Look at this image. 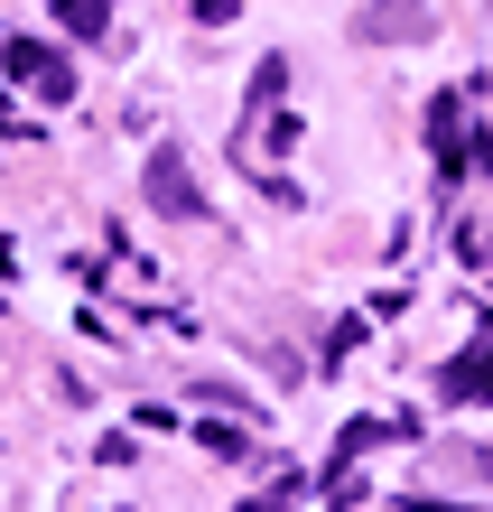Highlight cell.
<instances>
[{
  "label": "cell",
  "instance_id": "cell-1",
  "mask_svg": "<svg viewBox=\"0 0 493 512\" xmlns=\"http://www.w3.org/2000/svg\"><path fill=\"white\" fill-rule=\"evenodd\" d=\"M354 38L363 47H419L428 38V0H363V10H354Z\"/></svg>",
  "mask_w": 493,
  "mask_h": 512
},
{
  "label": "cell",
  "instance_id": "cell-2",
  "mask_svg": "<svg viewBox=\"0 0 493 512\" xmlns=\"http://www.w3.org/2000/svg\"><path fill=\"white\" fill-rule=\"evenodd\" d=\"M149 205H159V215H205V196H196V177H187V159H177V149H159V159H149Z\"/></svg>",
  "mask_w": 493,
  "mask_h": 512
},
{
  "label": "cell",
  "instance_id": "cell-3",
  "mask_svg": "<svg viewBox=\"0 0 493 512\" xmlns=\"http://www.w3.org/2000/svg\"><path fill=\"white\" fill-rule=\"evenodd\" d=\"M10 75H28L38 94H75V75L56 66V56H38V47H10Z\"/></svg>",
  "mask_w": 493,
  "mask_h": 512
},
{
  "label": "cell",
  "instance_id": "cell-4",
  "mask_svg": "<svg viewBox=\"0 0 493 512\" xmlns=\"http://www.w3.org/2000/svg\"><path fill=\"white\" fill-rule=\"evenodd\" d=\"M456 466H466V475H493V447H456Z\"/></svg>",
  "mask_w": 493,
  "mask_h": 512
}]
</instances>
